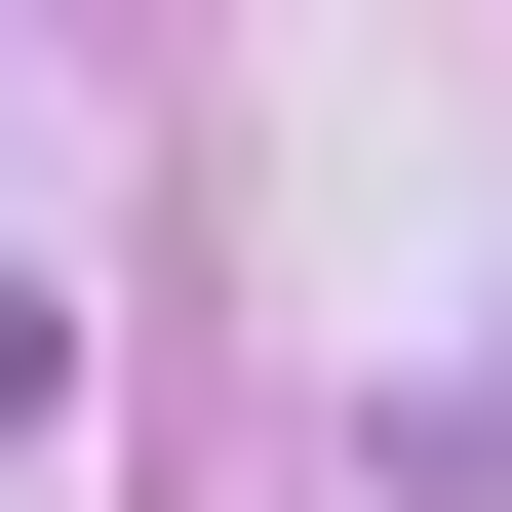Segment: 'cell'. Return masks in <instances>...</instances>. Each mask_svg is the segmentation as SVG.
I'll return each instance as SVG.
<instances>
[{
  "mask_svg": "<svg viewBox=\"0 0 512 512\" xmlns=\"http://www.w3.org/2000/svg\"><path fill=\"white\" fill-rule=\"evenodd\" d=\"M0 394H40V316H0Z\"/></svg>",
  "mask_w": 512,
  "mask_h": 512,
  "instance_id": "obj_1",
  "label": "cell"
}]
</instances>
